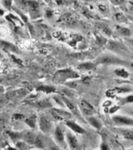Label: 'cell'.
Listing matches in <instances>:
<instances>
[{"label": "cell", "instance_id": "35", "mask_svg": "<svg viewBox=\"0 0 133 150\" xmlns=\"http://www.w3.org/2000/svg\"><path fill=\"white\" fill-rule=\"evenodd\" d=\"M12 59H13V62H15L16 63H17V64H19V65H22V63H23V61L21 60L20 59L17 58V57H16L15 56H13V55H12Z\"/></svg>", "mask_w": 133, "mask_h": 150}, {"label": "cell", "instance_id": "19", "mask_svg": "<svg viewBox=\"0 0 133 150\" xmlns=\"http://www.w3.org/2000/svg\"><path fill=\"white\" fill-rule=\"evenodd\" d=\"M37 90L40 91H43L46 94L54 93L56 91V88L55 87L52 86H47V85H41V86L37 87Z\"/></svg>", "mask_w": 133, "mask_h": 150}, {"label": "cell", "instance_id": "30", "mask_svg": "<svg viewBox=\"0 0 133 150\" xmlns=\"http://www.w3.org/2000/svg\"><path fill=\"white\" fill-rule=\"evenodd\" d=\"M101 30H102L103 32L105 33V34L107 35H108V36H111V30L108 27H107V26H102V27H101Z\"/></svg>", "mask_w": 133, "mask_h": 150}, {"label": "cell", "instance_id": "6", "mask_svg": "<svg viewBox=\"0 0 133 150\" xmlns=\"http://www.w3.org/2000/svg\"><path fill=\"white\" fill-rule=\"evenodd\" d=\"M112 120L119 126H132L133 124L132 118L124 115H114L112 117Z\"/></svg>", "mask_w": 133, "mask_h": 150}, {"label": "cell", "instance_id": "11", "mask_svg": "<svg viewBox=\"0 0 133 150\" xmlns=\"http://www.w3.org/2000/svg\"><path fill=\"white\" fill-rule=\"evenodd\" d=\"M62 100L63 104H65V105L67 106L68 109H69L73 114L76 115L77 117H79V118L81 119L80 112H79L78 107L75 105L74 103H72V102H71V100H69L67 97H65V96H63L62 98Z\"/></svg>", "mask_w": 133, "mask_h": 150}, {"label": "cell", "instance_id": "28", "mask_svg": "<svg viewBox=\"0 0 133 150\" xmlns=\"http://www.w3.org/2000/svg\"><path fill=\"white\" fill-rule=\"evenodd\" d=\"M61 93L63 94L65 97H71V98H73L74 97V94L72 92L71 90L68 88H63L62 89V91H61Z\"/></svg>", "mask_w": 133, "mask_h": 150}, {"label": "cell", "instance_id": "42", "mask_svg": "<svg viewBox=\"0 0 133 150\" xmlns=\"http://www.w3.org/2000/svg\"><path fill=\"white\" fill-rule=\"evenodd\" d=\"M52 15H53V12L51 11V10H47L46 11V16L47 17H48V18H50L51 16H52Z\"/></svg>", "mask_w": 133, "mask_h": 150}, {"label": "cell", "instance_id": "1", "mask_svg": "<svg viewBox=\"0 0 133 150\" xmlns=\"http://www.w3.org/2000/svg\"><path fill=\"white\" fill-rule=\"evenodd\" d=\"M79 77V75L76 71L72 70V68H65L58 70L54 75L53 80L55 83L62 84L67 82L69 80H75Z\"/></svg>", "mask_w": 133, "mask_h": 150}, {"label": "cell", "instance_id": "16", "mask_svg": "<svg viewBox=\"0 0 133 150\" xmlns=\"http://www.w3.org/2000/svg\"><path fill=\"white\" fill-rule=\"evenodd\" d=\"M34 145L40 149H44L45 148V142H44V136L42 135L41 134H37L35 135Z\"/></svg>", "mask_w": 133, "mask_h": 150}, {"label": "cell", "instance_id": "32", "mask_svg": "<svg viewBox=\"0 0 133 150\" xmlns=\"http://www.w3.org/2000/svg\"><path fill=\"white\" fill-rule=\"evenodd\" d=\"M25 118V116L23 114H21V113H15V114L13 116V119L15 120H22Z\"/></svg>", "mask_w": 133, "mask_h": 150}, {"label": "cell", "instance_id": "15", "mask_svg": "<svg viewBox=\"0 0 133 150\" xmlns=\"http://www.w3.org/2000/svg\"><path fill=\"white\" fill-rule=\"evenodd\" d=\"M86 120H87L89 124H90L91 126L93 127L95 129L100 130L102 127V124L97 117H93V116H90V117H86Z\"/></svg>", "mask_w": 133, "mask_h": 150}, {"label": "cell", "instance_id": "43", "mask_svg": "<svg viewBox=\"0 0 133 150\" xmlns=\"http://www.w3.org/2000/svg\"><path fill=\"white\" fill-rule=\"evenodd\" d=\"M90 78L89 77H84L83 79V83H89L90 82Z\"/></svg>", "mask_w": 133, "mask_h": 150}, {"label": "cell", "instance_id": "10", "mask_svg": "<svg viewBox=\"0 0 133 150\" xmlns=\"http://www.w3.org/2000/svg\"><path fill=\"white\" fill-rule=\"evenodd\" d=\"M65 138H66V144H67L71 149L76 150L79 147V141L77 139L76 136L72 133L67 131L65 133Z\"/></svg>", "mask_w": 133, "mask_h": 150}, {"label": "cell", "instance_id": "5", "mask_svg": "<svg viewBox=\"0 0 133 150\" xmlns=\"http://www.w3.org/2000/svg\"><path fill=\"white\" fill-rule=\"evenodd\" d=\"M54 138L55 141L56 145H58L59 148L65 149L67 146L66 142H65V134L63 133L62 130L61 129L59 126H56L55 131H54Z\"/></svg>", "mask_w": 133, "mask_h": 150}, {"label": "cell", "instance_id": "7", "mask_svg": "<svg viewBox=\"0 0 133 150\" xmlns=\"http://www.w3.org/2000/svg\"><path fill=\"white\" fill-rule=\"evenodd\" d=\"M51 115L53 117L54 119L57 120H63L70 119L72 117V114L70 112L62 110V109H58V108H52L51 111Z\"/></svg>", "mask_w": 133, "mask_h": 150}, {"label": "cell", "instance_id": "23", "mask_svg": "<svg viewBox=\"0 0 133 150\" xmlns=\"http://www.w3.org/2000/svg\"><path fill=\"white\" fill-rule=\"evenodd\" d=\"M34 105H35L36 107L39 108H47V107H51V103L49 102L48 100H41L40 102H37L34 104H33Z\"/></svg>", "mask_w": 133, "mask_h": 150}, {"label": "cell", "instance_id": "9", "mask_svg": "<svg viewBox=\"0 0 133 150\" xmlns=\"http://www.w3.org/2000/svg\"><path fill=\"white\" fill-rule=\"evenodd\" d=\"M107 49L114 51L115 52H128V49L125 46V45L117 41H108L106 43Z\"/></svg>", "mask_w": 133, "mask_h": 150}, {"label": "cell", "instance_id": "25", "mask_svg": "<svg viewBox=\"0 0 133 150\" xmlns=\"http://www.w3.org/2000/svg\"><path fill=\"white\" fill-rule=\"evenodd\" d=\"M83 40V37L80 36V35H72V38H71V40H70V42H69V44L70 45H72V46H74L75 45L77 44V42H80Z\"/></svg>", "mask_w": 133, "mask_h": 150}, {"label": "cell", "instance_id": "21", "mask_svg": "<svg viewBox=\"0 0 133 150\" xmlns=\"http://www.w3.org/2000/svg\"><path fill=\"white\" fill-rule=\"evenodd\" d=\"M117 32L120 35H122V36H125V37H129L132 35L131 33V30L128 29V28H121V27H118L117 28Z\"/></svg>", "mask_w": 133, "mask_h": 150}, {"label": "cell", "instance_id": "4", "mask_svg": "<svg viewBox=\"0 0 133 150\" xmlns=\"http://www.w3.org/2000/svg\"><path fill=\"white\" fill-rule=\"evenodd\" d=\"M79 108L80 112L84 114L86 117H90V116H93L96 112V109L93 107V105L92 104L87 102L85 99H82L79 102Z\"/></svg>", "mask_w": 133, "mask_h": 150}, {"label": "cell", "instance_id": "41", "mask_svg": "<svg viewBox=\"0 0 133 150\" xmlns=\"http://www.w3.org/2000/svg\"><path fill=\"white\" fill-rule=\"evenodd\" d=\"M54 99H55V102H57V103H58V104H59L60 105H62H62H64V104H63V103H62V99H60L59 98H58V97H54Z\"/></svg>", "mask_w": 133, "mask_h": 150}, {"label": "cell", "instance_id": "44", "mask_svg": "<svg viewBox=\"0 0 133 150\" xmlns=\"http://www.w3.org/2000/svg\"><path fill=\"white\" fill-rule=\"evenodd\" d=\"M101 149L102 150H108V146H107L106 144L103 143L102 145H101Z\"/></svg>", "mask_w": 133, "mask_h": 150}, {"label": "cell", "instance_id": "27", "mask_svg": "<svg viewBox=\"0 0 133 150\" xmlns=\"http://www.w3.org/2000/svg\"><path fill=\"white\" fill-rule=\"evenodd\" d=\"M7 134H9L13 141H17L18 139L22 138V133H19V132H13V131H7Z\"/></svg>", "mask_w": 133, "mask_h": 150}, {"label": "cell", "instance_id": "33", "mask_svg": "<svg viewBox=\"0 0 133 150\" xmlns=\"http://www.w3.org/2000/svg\"><path fill=\"white\" fill-rule=\"evenodd\" d=\"M120 108H121V106H118V105H114V106H111V107L110 108L109 112L111 113V114H113V113H114V112H116L118 110H120Z\"/></svg>", "mask_w": 133, "mask_h": 150}, {"label": "cell", "instance_id": "46", "mask_svg": "<svg viewBox=\"0 0 133 150\" xmlns=\"http://www.w3.org/2000/svg\"><path fill=\"white\" fill-rule=\"evenodd\" d=\"M3 91V89H0V92H1V91Z\"/></svg>", "mask_w": 133, "mask_h": 150}, {"label": "cell", "instance_id": "38", "mask_svg": "<svg viewBox=\"0 0 133 150\" xmlns=\"http://www.w3.org/2000/svg\"><path fill=\"white\" fill-rule=\"evenodd\" d=\"M106 96H107V97H111V98H113V97H114V91L113 89H111V90H108V91L106 92Z\"/></svg>", "mask_w": 133, "mask_h": 150}, {"label": "cell", "instance_id": "40", "mask_svg": "<svg viewBox=\"0 0 133 150\" xmlns=\"http://www.w3.org/2000/svg\"><path fill=\"white\" fill-rule=\"evenodd\" d=\"M111 105V102L110 100H106L104 103H103V106L105 108L108 107V106H110Z\"/></svg>", "mask_w": 133, "mask_h": 150}, {"label": "cell", "instance_id": "3", "mask_svg": "<svg viewBox=\"0 0 133 150\" xmlns=\"http://www.w3.org/2000/svg\"><path fill=\"white\" fill-rule=\"evenodd\" d=\"M38 124H39L40 130L42 131V133L44 134H49L52 131V122L51 119L47 116L42 115L41 116L38 120Z\"/></svg>", "mask_w": 133, "mask_h": 150}, {"label": "cell", "instance_id": "22", "mask_svg": "<svg viewBox=\"0 0 133 150\" xmlns=\"http://www.w3.org/2000/svg\"><path fill=\"white\" fill-rule=\"evenodd\" d=\"M25 123L31 128H35L36 127V123H37V120H36L35 116H30V117L25 119Z\"/></svg>", "mask_w": 133, "mask_h": 150}, {"label": "cell", "instance_id": "20", "mask_svg": "<svg viewBox=\"0 0 133 150\" xmlns=\"http://www.w3.org/2000/svg\"><path fill=\"white\" fill-rule=\"evenodd\" d=\"M114 73L116 76L122 77V78H128L129 77V73L124 68H117L114 71Z\"/></svg>", "mask_w": 133, "mask_h": 150}, {"label": "cell", "instance_id": "39", "mask_svg": "<svg viewBox=\"0 0 133 150\" xmlns=\"http://www.w3.org/2000/svg\"><path fill=\"white\" fill-rule=\"evenodd\" d=\"M3 3H4L5 6L6 7V8H8V9H9L10 6H11V1H10V0H4Z\"/></svg>", "mask_w": 133, "mask_h": 150}, {"label": "cell", "instance_id": "34", "mask_svg": "<svg viewBox=\"0 0 133 150\" xmlns=\"http://www.w3.org/2000/svg\"><path fill=\"white\" fill-rule=\"evenodd\" d=\"M26 144L25 142H18L16 143V147L18 148L20 150H24V149L26 148Z\"/></svg>", "mask_w": 133, "mask_h": 150}, {"label": "cell", "instance_id": "45", "mask_svg": "<svg viewBox=\"0 0 133 150\" xmlns=\"http://www.w3.org/2000/svg\"><path fill=\"white\" fill-rule=\"evenodd\" d=\"M3 13H4V11L0 9V16H2V15H3Z\"/></svg>", "mask_w": 133, "mask_h": 150}, {"label": "cell", "instance_id": "26", "mask_svg": "<svg viewBox=\"0 0 133 150\" xmlns=\"http://www.w3.org/2000/svg\"><path fill=\"white\" fill-rule=\"evenodd\" d=\"M114 92H117V93H127V92H131L132 91V89L131 88H128V87H119V88H115L113 89Z\"/></svg>", "mask_w": 133, "mask_h": 150}, {"label": "cell", "instance_id": "12", "mask_svg": "<svg viewBox=\"0 0 133 150\" xmlns=\"http://www.w3.org/2000/svg\"><path fill=\"white\" fill-rule=\"evenodd\" d=\"M65 125L70 129V130H72L74 133L76 134H84L85 133V129L83 127H82L80 125L76 123L73 120H65Z\"/></svg>", "mask_w": 133, "mask_h": 150}, {"label": "cell", "instance_id": "36", "mask_svg": "<svg viewBox=\"0 0 133 150\" xmlns=\"http://www.w3.org/2000/svg\"><path fill=\"white\" fill-rule=\"evenodd\" d=\"M132 102H133V96L132 95H130V96H127V97L125 98V102H124V103H132Z\"/></svg>", "mask_w": 133, "mask_h": 150}, {"label": "cell", "instance_id": "24", "mask_svg": "<svg viewBox=\"0 0 133 150\" xmlns=\"http://www.w3.org/2000/svg\"><path fill=\"white\" fill-rule=\"evenodd\" d=\"M16 5L20 8L22 10L27 11V2L28 0H15Z\"/></svg>", "mask_w": 133, "mask_h": 150}, {"label": "cell", "instance_id": "37", "mask_svg": "<svg viewBox=\"0 0 133 150\" xmlns=\"http://www.w3.org/2000/svg\"><path fill=\"white\" fill-rule=\"evenodd\" d=\"M49 149H50V150H60V149H59V147H58V145H55V144H54V143H51V144H50Z\"/></svg>", "mask_w": 133, "mask_h": 150}, {"label": "cell", "instance_id": "17", "mask_svg": "<svg viewBox=\"0 0 133 150\" xmlns=\"http://www.w3.org/2000/svg\"><path fill=\"white\" fill-rule=\"evenodd\" d=\"M97 67V65L96 63H92V62H86V63H82L78 65L77 68L80 70H84V71H86V70H94L95 68Z\"/></svg>", "mask_w": 133, "mask_h": 150}, {"label": "cell", "instance_id": "2", "mask_svg": "<svg viewBox=\"0 0 133 150\" xmlns=\"http://www.w3.org/2000/svg\"><path fill=\"white\" fill-rule=\"evenodd\" d=\"M96 65L98 64H104V65H112V64H128L127 61L123 60L122 59L118 58V56L110 55V54H104L99 56L95 62Z\"/></svg>", "mask_w": 133, "mask_h": 150}, {"label": "cell", "instance_id": "18", "mask_svg": "<svg viewBox=\"0 0 133 150\" xmlns=\"http://www.w3.org/2000/svg\"><path fill=\"white\" fill-rule=\"evenodd\" d=\"M118 131L125 139H128V140H132L133 139V132L132 130H129V129H119Z\"/></svg>", "mask_w": 133, "mask_h": 150}, {"label": "cell", "instance_id": "8", "mask_svg": "<svg viewBox=\"0 0 133 150\" xmlns=\"http://www.w3.org/2000/svg\"><path fill=\"white\" fill-rule=\"evenodd\" d=\"M27 10L30 13V16L33 19L37 18L40 16L39 3L35 0H28Z\"/></svg>", "mask_w": 133, "mask_h": 150}, {"label": "cell", "instance_id": "31", "mask_svg": "<svg viewBox=\"0 0 133 150\" xmlns=\"http://www.w3.org/2000/svg\"><path fill=\"white\" fill-rule=\"evenodd\" d=\"M97 40L98 44L100 45H106V43H107V42L104 38L102 37V36H100V35H98L97 38Z\"/></svg>", "mask_w": 133, "mask_h": 150}, {"label": "cell", "instance_id": "13", "mask_svg": "<svg viewBox=\"0 0 133 150\" xmlns=\"http://www.w3.org/2000/svg\"><path fill=\"white\" fill-rule=\"evenodd\" d=\"M0 46L2 47L3 49H5L6 51L11 52L16 54L20 53L18 48L15 45L12 44L11 42H6V41H0Z\"/></svg>", "mask_w": 133, "mask_h": 150}, {"label": "cell", "instance_id": "29", "mask_svg": "<svg viewBox=\"0 0 133 150\" xmlns=\"http://www.w3.org/2000/svg\"><path fill=\"white\" fill-rule=\"evenodd\" d=\"M65 84L70 88H76L78 86V82L76 81H68Z\"/></svg>", "mask_w": 133, "mask_h": 150}, {"label": "cell", "instance_id": "14", "mask_svg": "<svg viewBox=\"0 0 133 150\" xmlns=\"http://www.w3.org/2000/svg\"><path fill=\"white\" fill-rule=\"evenodd\" d=\"M35 135L36 134L31 131H24V132L22 133V138L24 142L28 145H34Z\"/></svg>", "mask_w": 133, "mask_h": 150}]
</instances>
